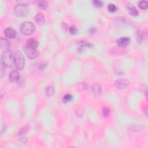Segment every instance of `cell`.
<instances>
[{
	"mask_svg": "<svg viewBox=\"0 0 148 148\" xmlns=\"http://www.w3.org/2000/svg\"><path fill=\"white\" fill-rule=\"evenodd\" d=\"M69 33L71 34L75 35V34H77L78 33V30L77 27L71 26V27H69Z\"/></svg>",
	"mask_w": 148,
	"mask_h": 148,
	"instance_id": "22",
	"label": "cell"
},
{
	"mask_svg": "<svg viewBox=\"0 0 148 148\" xmlns=\"http://www.w3.org/2000/svg\"><path fill=\"white\" fill-rule=\"evenodd\" d=\"M38 4L39 7L41 8L42 9L45 10L47 8L48 4H47V3L46 1H43V0L38 1Z\"/></svg>",
	"mask_w": 148,
	"mask_h": 148,
	"instance_id": "16",
	"label": "cell"
},
{
	"mask_svg": "<svg viewBox=\"0 0 148 148\" xmlns=\"http://www.w3.org/2000/svg\"><path fill=\"white\" fill-rule=\"evenodd\" d=\"M93 4L96 7H98V8H101L103 6V2H101V1H99V0H95V1H94Z\"/></svg>",
	"mask_w": 148,
	"mask_h": 148,
	"instance_id": "24",
	"label": "cell"
},
{
	"mask_svg": "<svg viewBox=\"0 0 148 148\" xmlns=\"http://www.w3.org/2000/svg\"><path fill=\"white\" fill-rule=\"evenodd\" d=\"M130 41V39L129 37H122L118 39L117 44L120 47H126L129 44Z\"/></svg>",
	"mask_w": 148,
	"mask_h": 148,
	"instance_id": "8",
	"label": "cell"
},
{
	"mask_svg": "<svg viewBox=\"0 0 148 148\" xmlns=\"http://www.w3.org/2000/svg\"><path fill=\"white\" fill-rule=\"evenodd\" d=\"M77 44L81 47H92L93 46V44L91 43L90 42H87V41H78L77 42Z\"/></svg>",
	"mask_w": 148,
	"mask_h": 148,
	"instance_id": "14",
	"label": "cell"
},
{
	"mask_svg": "<svg viewBox=\"0 0 148 148\" xmlns=\"http://www.w3.org/2000/svg\"><path fill=\"white\" fill-rule=\"evenodd\" d=\"M20 30L23 34L30 35L35 31V26L30 21H24L21 23Z\"/></svg>",
	"mask_w": 148,
	"mask_h": 148,
	"instance_id": "2",
	"label": "cell"
},
{
	"mask_svg": "<svg viewBox=\"0 0 148 148\" xmlns=\"http://www.w3.org/2000/svg\"><path fill=\"white\" fill-rule=\"evenodd\" d=\"M0 47L2 51H4V52L6 51H9L10 47V43L7 39L1 38V41H0Z\"/></svg>",
	"mask_w": 148,
	"mask_h": 148,
	"instance_id": "7",
	"label": "cell"
},
{
	"mask_svg": "<svg viewBox=\"0 0 148 148\" xmlns=\"http://www.w3.org/2000/svg\"><path fill=\"white\" fill-rule=\"evenodd\" d=\"M25 128H24V129H21V130H20V133H19V134H20V135H22V134H25L27 132V131H25Z\"/></svg>",
	"mask_w": 148,
	"mask_h": 148,
	"instance_id": "29",
	"label": "cell"
},
{
	"mask_svg": "<svg viewBox=\"0 0 148 148\" xmlns=\"http://www.w3.org/2000/svg\"><path fill=\"white\" fill-rule=\"evenodd\" d=\"M136 37V39L138 41V42H141L142 41L144 38V34H143L142 32L138 31L135 34Z\"/></svg>",
	"mask_w": 148,
	"mask_h": 148,
	"instance_id": "17",
	"label": "cell"
},
{
	"mask_svg": "<svg viewBox=\"0 0 148 148\" xmlns=\"http://www.w3.org/2000/svg\"><path fill=\"white\" fill-rule=\"evenodd\" d=\"M110 112H111V110L109 108H105L103 111V114L104 117H108L109 115Z\"/></svg>",
	"mask_w": 148,
	"mask_h": 148,
	"instance_id": "23",
	"label": "cell"
},
{
	"mask_svg": "<svg viewBox=\"0 0 148 148\" xmlns=\"http://www.w3.org/2000/svg\"><path fill=\"white\" fill-rule=\"evenodd\" d=\"M4 34L6 37L10 39L15 38L16 36V32L11 27H8L4 31Z\"/></svg>",
	"mask_w": 148,
	"mask_h": 148,
	"instance_id": "9",
	"label": "cell"
},
{
	"mask_svg": "<svg viewBox=\"0 0 148 148\" xmlns=\"http://www.w3.org/2000/svg\"><path fill=\"white\" fill-rule=\"evenodd\" d=\"M45 93L49 97L52 96L55 93V88L52 86H49L47 87L45 90Z\"/></svg>",
	"mask_w": 148,
	"mask_h": 148,
	"instance_id": "15",
	"label": "cell"
},
{
	"mask_svg": "<svg viewBox=\"0 0 148 148\" xmlns=\"http://www.w3.org/2000/svg\"><path fill=\"white\" fill-rule=\"evenodd\" d=\"M2 64L7 68H12L15 65L14 55L11 51H8L3 52L1 57Z\"/></svg>",
	"mask_w": 148,
	"mask_h": 148,
	"instance_id": "1",
	"label": "cell"
},
{
	"mask_svg": "<svg viewBox=\"0 0 148 148\" xmlns=\"http://www.w3.org/2000/svg\"><path fill=\"white\" fill-rule=\"evenodd\" d=\"M84 51H85V50H84L82 47H80L78 49V52L79 53H83L84 52Z\"/></svg>",
	"mask_w": 148,
	"mask_h": 148,
	"instance_id": "27",
	"label": "cell"
},
{
	"mask_svg": "<svg viewBox=\"0 0 148 148\" xmlns=\"http://www.w3.org/2000/svg\"><path fill=\"white\" fill-rule=\"evenodd\" d=\"M73 97L72 95L71 94H66L64 96L63 98V101L64 103H68V102H70L71 101H72V100Z\"/></svg>",
	"mask_w": 148,
	"mask_h": 148,
	"instance_id": "21",
	"label": "cell"
},
{
	"mask_svg": "<svg viewBox=\"0 0 148 148\" xmlns=\"http://www.w3.org/2000/svg\"><path fill=\"white\" fill-rule=\"evenodd\" d=\"M139 7L142 9H146L148 8V2L147 1H141L139 3Z\"/></svg>",
	"mask_w": 148,
	"mask_h": 148,
	"instance_id": "18",
	"label": "cell"
},
{
	"mask_svg": "<svg viewBox=\"0 0 148 148\" xmlns=\"http://www.w3.org/2000/svg\"><path fill=\"white\" fill-rule=\"evenodd\" d=\"M4 65L3 64H1V71H0V75H1V78H3L4 76L5 75V69L4 68Z\"/></svg>",
	"mask_w": 148,
	"mask_h": 148,
	"instance_id": "26",
	"label": "cell"
},
{
	"mask_svg": "<svg viewBox=\"0 0 148 148\" xmlns=\"http://www.w3.org/2000/svg\"><path fill=\"white\" fill-rule=\"evenodd\" d=\"M35 21L38 24L42 25L45 23V17L42 13H38L35 16Z\"/></svg>",
	"mask_w": 148,
	"mask_h": 148,
	"instance_id": "13",
	"label": "cell"
},
{
	"mask_svg": "<svg viewBox=\"0 0 148 148\" xmlns=\"http://www.w3.org/2000/svg\"><path fill=\"white\" fill-rule=\"evenodd\" d=\"M46 67H47V63H46V62H41L38 65V68L40 70H42V69H45Z\"/></svg>",
	"mask_w": 148,
	"mask_h": 148,
	"instance_id": "25",
	"label": "cell"
},
{
	"mask_svg": "<svg viewBox=\"0 0 148 148\" xmlns=\"http://www.w3.org/2000/svg\"><path fill=\"white\" fill-rule=\"evenodd\" d=\"M95 31H96V29H95V28L94 27L91 28V29L90 30V34H94L95 33Z\"/></svg>",
	"mask_w": 148,
	"mask_h": 148,
	"instance_id": "28",
	"label": "cell"
},
{
	"mask_svg": "<svg viewBox=\"0 0 148 148\" xmlns=\"http://www.w3.org/2000/svg\"><path fill=\"white\" fill-rule=\"evenodd\" d=\"M129 83V81L126 79H120L115 82V86L117 89H123L126 88Z\"/></svg>",
	"mask_w": 148,
	"mask_h": 148,
	"instance_id": "6",
	"label": "cell"
},
{
	"mask_svg": "<svg viewBox=\"0 0 148 148\" xmlns=\"http://www.w3.org/2000/svg\"><path fill=\"white\" fill-rule=\"evenodd\" d=\"M128 11L130 13L131 15L133 16H136L138 15V12L137 9L136 8L131 4H128L127 6Z\"/></svg>",
	"mask_w": 148,
	"mask_h": 148,
	"instance_id": "12",
	"label": "cell"
},
{
	"mask_svg": "<svg viewBox=\"0 0 148 148\" xmlns=\"http://www.w3.org/2000/svg\"><path fill=\"white\" fill-rule=\"evenodd\" d=\"M108 10L111 13H114L117 10V8L116 6H115L113 4H109L108 7Z\"/></svg>",
	"mask_w": 148,
	"mask_h": 148,
	"instance_id": "20",
	"label": "cell"
},
{
	"mask_svg": "<svg viewBox=\"0 0 148 148\" xmlns=\"http://www.w3.org/2000/svg\"><path fill=\"white\" fill-rule=\"evenodd\" d=\"M15 58V66L16 68L21 70L25 65V60L23 55L20 51H16L14 54Z\"/></svg>",
	"mask_w": 148,
	"mask_h": 148,
	"instance_id": "4",
	"label": "cell"
},
{
	"mask_svg": "<svg viewBox=\"0 0 148 148\" xmlns=\"http://www.w3.org/2000/svg\"><path fill=\"white\" fill-rule=\"evenodd\" d=\"M29 11V8L25 4H19L15 6L14 8V13L18 17L26 16Z\"/></svg>",
	"mask_w": 148,
	"mask_h": 148,
	"instance_id": "3",
	"label": "cell"
},
{
	"mask_svg": "<svg viewBox=\"0 0 148 148\" xmlns=\"http://www.w3.org/2000/svg\"><path fill=\"white\" fill-rule=\"evenodd\" d=\"M23 51L27 57L30 59H35L38 56V52L37 50L31 49L27 47V46L23 47Z\"/></svg>",
	"mask_w": 148,
	"mask_h": 148,
	"instance_id": "5",
	"label": "cell"
},
{
	"mask_svg": "<svg viewBox=\"0 0 148 148\" xmlns=\"http://www.w3.org/2000/svg\"><path fill=\"white\" fill-rule=\"evenodd\" d=\"M101 91V87L98 84H95L93 87V91L95 94H98Z\"/></svg>",
	"mask_w": 148,
	"mask_h": 148,
	"instance_id": "19",
	"label": "cell"
},
{
	"mask_svg": "<svg viewBox=\"0 0 148 148\" xmlns=\"http://www.w3.org/2000/svg\"><path fill=\"white\" fill-rule=\"evenodd\" d=\"M9 78L10 81L12 82H17V81H19L20 78L19 72H18L17 71H16V70H13V71H12L11 73H10Z\"/></svg>",
	"mask_w": 148,
	"mask_h": 148,
	"instance_id": "10",
	"label": "cell"
},
{
	"mask_svg": "<svg viewBox=\"0 0 148 148\" xmlns=\"http://www.w3.org/2000/svg\"><path fill=\"white\" fill-rule=\"evenodd\" d=\"M26 46L31 49H35L38 46V42L34 38H30L27 41Z\"/></svg>",
	"mask_w": 148,
	"mask_h": 148,
	"instance_id": "11",
	"label": "cell"
}]
</instances>
